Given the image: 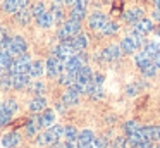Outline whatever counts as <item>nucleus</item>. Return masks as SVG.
Segmentation results:
<instances>
[{
	"mask_svg": "<svg viewBox=\"0 0 160 148\" xmlns=\"http://www.w3.org/2000/svg\"><path fill=\"white\" fill-rule=\"evenodd\" d=\"M4 107L9 114H14L16 110H18V102H16V100H7V102L4 103Z\"/></svg>",
	"mask_w": 160,
	"mask_h": 148,
	"instance_id": "obj_39",
	"label": "nucleus"
},
{
	"mask_svg": "<svg viewBox=\"0 0 160 148\" xmlns=\"http://www.w3.org/2000/svg\"><path fill=\"white\" fill-rule=\"evenodd\" d=\"M36 143H38L40 146H45V145H50V140H48V136H47V133H40L38 136H36Z\"/></svg>",
	"mask_w": 160,
	"mask_h": 148,
	"instance_id": "obj_40",
	"label": "nucleus"
},
{
	"mask_svg": "<svg viewBox=\"0 0 160 148\" xmlns=\"http://www.w3.org/2000/svg\"><path fill=\"white\" fill-rule=\"evenodd\" d=\"M84 16H86V9H84V5H74L72 9H71V19H76V21H83Z\"/></svg>",
	"mask_w": 160,
	"mask_h": 148,
	"instance_id": "obj_26",
	"label": "nucleus"
},
{
	"mask_svg": "<svg viewBox=\"0 0 160 148\" xmlns=\"http://www.w3.org/2000/svg\"><path fill=\"white\" fill-rule=\"evenodd\" d=\"M141 129L148 138V141H153V143L160 141V126H143Z\"/></svg>",
	"mask_w": 160,
	"mask_h": 148,
	"instance_id": "obj_8",
	"label": "nucleus"
},
{
	"mask_svg": "<svg viewBox=\"0 0 160 148\" xmlns=\"http://www.w3.org/2000/svg\"><path fill=\"white\" fill-rule=\"evenodd\" d=\"M66 3L67 5H84L86 3V0H66Z\"/></svg>",
	"mask_w": 160,
	"mask_h": 148,
	"instance_id": "obj_44",
	"label": "nucleus"
},
{
	"mask_svg": "<svg viewBox=\"0 0 160 148\" xmlns=\"http://www.w3.org/2000/svg\"><path fill=\"white\" fill-rule=\"evenodd\" d=\"M19 141H21V136L18 133H7L4 136V140H2V145L5 148H14L19 145Z\"/></svg>",
	"mask_w": 160,
	"mask_h": 148,
	"instance_id": "obj_14",
	"label": "nucleus"
},
{
	"mask_svg": "<svg viewBox=\"0 0 160 148\" xmlns=\"http://www.w3.org/2000/svg\"><path fill=\"white\" fill-rule=\"evenodd\" d=\"M64 26H66V29L74 36V34H78V33H79V29H81V21H76V19H71V17H69V21H66Z\"/></svg>",
	"mask_w": 160,
	"mask_h": 148,
	"instance_id": "obj_27",
	"label": "nucleus"
},
{
	"mask_svg": "<svg viewBox=\"0 0 160 148\" xmlns=\"http://www.w3.org/2000/svg\"><path fill=\"white\" fill-rule=\"evenodd\" d=\"M38 129H42L40 117H33V119L26 124V134H28V136H35V134L38 133Z\"/></svg>",
	"mask_w": 160,
	"mask_h": 148,
	"instance_id": "obj_22",
	"label": "nucleus"
},
{
	"mask_svg": "<svg viewBox=\"0 0 160 148\" xmlns=\"http://www.w3.org/2000/svg\"><path fill=\"white\" fill-rule=\"evenodd\" d=\"M143 52H146L152 59H155L157 55L160 54V45L157 43V41H148V43L145 45V50H143Z\"/></svg>",
	"mask_w": 160,
	"mask_h": 148,
	"instance_id": "obj_28",
	"label": "nucleus"
},
{
	"mask_svg": "<svg viewBox=\"0 0 160 148\" xmlns=\"http://www.w3.org/2000/svg\"><path fill=\"white\" fill-rule=\"evenodd\" d=\"M29 89H31V93L42 96V93L45 91V84H43L42 81H35V83H31V84H29Z\"/></svg>",
	"mask_w": 160,
	"mask_h": 148,
	"instance_id": "obj_35",
	"label": "nucleus"
},
{
	"mask_svg": "<svg viewBox=\"0 0 160 148\" xmlns=\"http://www.w3.org/2000/svg\"><path fill=\"white\" fill-rule=\"evenodd\" d=\"M93 83L95 84H102V83H103V76L102 74H93Z\"/></svg>",
	"mask_w": 160,
	"mask_h": 148,
	"instance_id": "obj_46",
	"label": "nucleus"
},
{
	"mask_svg": "<svg viewBox=\"0 0 160 148\" xmlns=\"http://www.w3.org/2000/svg\"><path fill=\"white\" fill-rule=\"evenodd\" d=\"M76 74H78V72L67 71V69H66V72H62V74L59 76V83H60V84H66V86H71L72 83H76Z\"/></svg>",
	"mask_w": 160,
	"mask_h": 148,
	"instance_id": "obj_20",
	"label": "nucleus"
},
{
	"mask_svg": "<svg viewBox=\"0 0 160 148\" xmlns=\"http://www.w3.org/2000/svg\"><path fill=\"white\" fill-rule=\"evenodd\" d=\"M103 2H110V0H103Z\"/></svg>",
	"mask_w": 160,
	"mask_h": 148,
	"instance_id": "obj_53",
	"label": "nucleus"
},
{
	"mask_svg": "<svg viewBox=\"0 0 160 148\" xmlns=\"http://www.w3.org/2000/svg\"><path fill=\"white\" fill-rule=\"evenodd\" d=\"M57 36H59L60 41H67V40H71V38H72V34H71L69 31L66 29V26L62 24V26L59 28V33H57Z\"/></svg>",
	"mask_w": 160,
	"mask_h": 148,
	"instance_id": "obj_37",
	"label": "nucleus"
},
{
	"mask_svg": "<svg viewBox=\"0 0 160 148\" xmlns=\"http://www.w3.org/2000/svg\"><path fill=\"white\" fill-rule=\"evenodd\" d=\"M105 23H107V17L102 12H93L90 16V19H88V24H90L91 29H98V31L105 26Z\"/></svg>",
	"mask_w": 160,
	"mask_h": 148,
	"instance_id": "obj_4",
	"label": "nucleus"
},
{
	"mask_svg": "<svg viewBox=\"0 0 160 148\" xmlns=\"http://www.w3.org/2000/svg\"><path fill=\"white\" fill-rule=\"evenodd\" d=\"M78 102H79V95L74 91H71V89H67L66 93L62 95V103L67 107H72V105H78Z\"/></svg>",
	"mask_w": 160,
	"mask_h": 148,
	"instance_id": "obj_17",
	"label": "nucleus"
},
{
	"mask_svg": "<svg viewBox=\"0 0 160 148\" xmlns=\"http://www.w3.org/2000/svg\"><path fill=\"white\" fill-rule=\"evenodd\" d=\"M31 10H33V16H35V17H40L42 14H45V12H47V10H45V3H43V2H38Z\"/></svg>",
	"mask_w": 160,
	"mask_h": 148,
	"instance_id": "obj_38",
	"label": "nucleus"
},
{
	"mask_svg": "<svg viewBox=\"0 0 160 148\" xmlns=\"http://www.w3.org/2000/svg\"><path fill=\"white\" fill-rule=\"evenodd\" d=\"M134 62H136V65H138L139 69H143L148 64H152V57H150L146 52H139V54L134 55Z\"/></svg>",
	"mask_w": 160,
	"mask_h": 148,
	"instance_id": "obj_23",
	"label": "nucleus"
},
{
	"mask_svg": "<svg viewBox=\"0 0 160 148\" xmlns=\"http://www.w3.org/2000/svg\"><path fill=\"white\" fill-rule=\"evenodd\" d=\"M64 134V127H60V126H50L48 127V131H47V136H48V140H50V145L52 143H57V141L60 140V136Z\"/></svg>",
	"mask_w": 160,
	"mask_h": 148,
	"instance_id": "obj_13",
	"label": "nucleus"
},
{
	"mask_svg": "<svg viewBox=\"0 0 160 148\" xmlns=\"http://www.w3.org/2000/svg\"><path fill=\"white\" fill-rule=\"evenodd\" d=\"M157 65H155V62H152V64H148L146 65V67H143L141 69V72H143V76H145V78H153V76L157 74Z\"/></svg>",
	"mask_w": 160,
	"mask_h": 148,
	"instance_id": "obj_34",
	"label": "nucleus"
},
{
	"mask_svg": "<svg viewBox=\"0 0 160 148\" xmlns=\"http://www.w3.org/2000/svg\"><path fill=\"white\" fill-rule=\"evenodd\" d=\"M31 16H33V10L29 9V7H21V9L16 12V21H18L19 24H28L29 23V19H31Z\"/></svg>",
	"mask_w": 160,
	"mask_h": 148,
	"instance_id": "obj_10",
	"label": "nucleus"
},
{
	"mask_svg": "<svg viewBox=\"0 0 160 148\" xmlns=\"http://www.w3.org/2000/svg\"><path fill=\"white\" fill-rule=\"evenodd\" d=\"M50 148H66V145H60L59 141H57V143H52V145H50Z\"/></svg>",
	"mask_w": 160,
	"mask_h": 148,
	"instance_id": "obj_47",
	"label": "nucleus"
},
{
	"mask_svg": "<svg viewBox=\"0 0 160 148\" xmlns=\"http://www.w3.org/2000/svg\"><path fill=\"white\" fill-rule=\"evenodd\" d=\"M117 29H119V26H117V23H114V21H107L105 23V26L102 28V34H105V36H110V34H114V33H117Z\"/></svg>",
	"mask_w": 160,
	"mask_h": 148,
	"instance_id": "obj_29",
	"label": "nucleus"
},
{
	"mask_svg": "<svg viewBox=\"0 0 160 148\" xmlns=\"http://www.w3.org/2000/svg\"><path fill=\"white\" fill-rule=\"evenodd\" d=\"M4 109H5V107H4V103H0V112H2Z\"/></svg>",
	"mask_w": 160,
	"mask_h": 148,
	"instance_id": "obj_51",
	"label": "nucleus"
},
{
	"mask_svg": "<svg viewBox=\"0 0 160 148\" xmlns=\"http://www.w3.org/2000/svg\"><path fill=\"white\" fill-rule=\"evenodd\" d=\"M76 81L81 83V84H86V83L93 81V72H91V69L88 67V65H83V67L78 71L76 74Z\"/></svg>",
	"mask_w": 160,
	"mask_h": 148,
	"instance_id": "obj_7",
	"label": "nucleus"
},
{
	"mask_svg": "<svg viewBox=\"0 0 160 148\" xmlns=\"http://www.w3.org/2000/svg\"><path fill=\"white\" fill-rule=\"evenodd\" d=\"M139 19H143V9H139V7H134V9H129L128 12H124V21L126 23L136 24Z\"/></svg>",
	"mask_w": 160,
	"mask_h": 148,
	"instance_id": "obj_9",
	"label": "nucleus"
},
{
	"mask_svg": "<svg viewBox=\"0 0 160 148\" xmlns=\"http://www.w3.org/2000/svg\"><path fill=\"white\" fill-rule=\"evenodd\" d=\"M128 138H124V136H119V138H115L114 141L110 143V148H128Z\"/></svg>",
	"mask_w": 160,
	"mask_h": 148,
	"instance_id": "obj_36",
	"label": "nucleus"
},
{
	"mask_svg": "<svg viewBox=\"0 0 160 148\" xmlns=\"http://www.w3.org/2000/svg\"><path fill=\"white\" fill-rule=\"evenodd\" d=\"M45 67H47V74H48L50 78H59V76L62 74V69L66 67V65L62 64V60H60V59L50 57L48 60H47Z\"/></svg>",
	"mask_w": 160,
	"mask_h": 148,
	"instance_id": "obj_2",
	"label": "nucleus"
},
{
	"mask_svg": "<svg viewBox=\"0 0 160 148\" xmlns=\"http://www.w3.org/2000/svg\"><path fill=\"white\" fill-rule=\"evenodd\" d=\"M95 140V134L91 129H83L79 134H78V141H79V145H90L93 143Z\"/></svg>",
	"mask_w": 160,
	"mask_h": 148,
	"instance_id": "obj_24",
	"label": "nucleus"
},
{
	"mask_svg": "<svg viewBox=\"0 0 160 148\" xmlns=\"http://www.w3.org/2000/svg\"><path fill=\"white\" fill-rule=\"evenodd\" d=\"M53 120H55V112L50 110V109H45V110H43V114L40 115V124H42V127L53 126Z\"/></svg>",
	"mask_w": 160,
	"mask_h": 148,
	"instance_id": "obj_16",
	"label": "nucleus"
},
{
	"mask_svg": "<svg viewBox=\"0 0 160 148\" xmlns=\"http://www.w3.org/2000/svg\"><path fill=\"white\" fill-rule=\"evenodd\" d=\"M53 16H55V21L57 23H60L62 21V0H53Z\"/></svg>",
	"mask_w": 160,
	"mask_h": 148,
	"instance_id": "obj_32",
	"label": "nucleus"
},
{
	"mask_svg": "<svg viewBox=\"0 0 160 148\" xmlns=\"http://www.w3.org/2000/svg\"><path fill=\"white\" fill-rule=\"evenodd\" d=\"M153 62H155V65H157V67H158V69H160V54H158V55H157V57H155V59H153Z\"/></svg>",
	"mask_w": 160,
	"mask_h": 148,
	"instance_id": "obj_48",
	"label": "nucleus"
},
{
	"mask_svg": "<svg viewBox=\"0 0 160 148\" xmlns=\"http://www.w3.org/2000/svg\"><path fill=\"white\" fill-rule=\"evenodd\" d=\"M78 129L74 126H67L66 129H64V136H66L67 141H72V140H78Z\"/></svg>",
	"mask_w": 160,
	"mask_h": 148,
	"instance_id": "obj_33",
	"label": "nucleus"
},
{
	"mask_svg": "<svg viewBox=\"0 0 160 148\" xmlns=\"http://www.w3.org/2000/svg\"><path fill=\"white\" fill-rule=\"evenodd\" d=\"M83 64H86V55H84V54H79V55H72V57H69L64 65H66L67 71L78 72L81 67H83Z\"/></svg>",
	"mask_w": 160,
	"mask_h": 148,
	"instance_id": "obj_3",
	"label": "nucleus"
},
{
	"mask_svg": "<svg viewBox=\"0 0 160 148\" xmlns=\"http://www.w3.org/2000/svg\"><path fill=\"white\" fill-rule=\"evenodd\" d=\"M19 7H28V0H18Z\"/></svg>",
	"mask_w": 160,
	"mask_h": 148,
	"instance_id": "obj_49",
	"label": "nucleus"
},
{
	"mask_svg": "<svg viewBox=\"0 0 160 148\" xmlns=\"http://www.w3.org/2000/svg\"><path fill=\"white\" fill-rule=\"evenodd\" d=\"M2 9H4L5 12H9V14H16L21 7H19L18 0H5L4 5H2Z\"/></svg>",
	"mask_w": 160,
	"mask_h": 148,
	"instance_id": "obj_30",
	"label": "nucleus"
},
{
	"mask_svg": "<svg viewBox=\"0 0 160 148\" xmlns=\"http://www.w3.org/2000/svg\"><path fill=\"white\" fill-rule=\"evenodd\" d=\"M29 84V74L26 72H18V74H12V88L16 89H22Z\"/></svg>",
	"mask_w": 160,
	"mask_h": 148,
	"instance_id": "obj_6",
	"label": "nucleus"
},
{
	"mask_svg": "<svg viewBox=\"0 0 160 148\" xmlns=\"http://www.w3.org/2000/svg\"><path fill=\"white\" fill-rule=\"evenodd\" d=\"M138 89H139V86H138V84L128 86V95H129V96H134L136 93H138Z\"/></svg>",
	"mask_w": 160,
	"mask_h": 148,
	"instance_id": "obj_43",
	"label": "nucleus"
},
{
	"mask_svg": "<svg viewBox=\"0 0 160 148\" xmlns=\"http://www.w3.org/2000/svg\"><path fill=\"white\" fill-rule=\"evenodd\" d=\"M136 43H134V40H132V36H126L124 40L121 41V50L124 52V54H134V50H136Z\"/></svg>",
	"mask_w": 160,
	"mask_h": 148,
	"instance_id": "obj_21",
	"label": "nucleus"
},
{
	"mask_svg": "<svg viewBox=\"0 0 160 148\" xmlns=\"http://www.w3.org/2000/svg\"><path fill=\"white\" fill-rule=\"evenodd\" d=\"M0 36H2V31H0Z\"/></svg>",
	"mask_w": 160,
	"mask_h": 148,
	"instance_id": "obj_54",
	"label": "nucleus"
},
{
	"mask_svg": "<svg viewBox=\"0 0 160 148\" xmlns=\"http://www.w3.org/2000/svg\"><path fill=\"white\" fill-rule=\"evenodd\" d=\"M12 62L14 60H12L11 52H9L7 48H0V69H2V71H7Z\"/></svg>",
	"mask_w": 160,
	"mask_h": 148,
	"instance_id": "obj_12",
	"label": "nucleus"
},
{
	"mask_svg": "<svg viewBox=\"0 0 160 148\" xmlns=\"http://www.w3.org/2000/svg\"><path fill=\"white\" fill-rule=\"evenodd\" d=\"M139 127H141V126H139V124L136 122V120H132V119H131V120H128V122H126L124 126H122V129H124L126 136H129V134L136 133V131H138Z\"/></svg>",
	"mask_w": 160,
	"mask_h": 148,
	"instance_id": "obj_31",
	"label": "nucleus"
},
{
	"mask_svg": "<svg viewBox=\"0 0 160 148\" xmlns=\"http://www.w3.org/2000/svg\"><path fill=\"white\" fill-rule=\"evenodd\" d=\"M28 109L31 110V112H42V110L47 109V100L43 98V96H36V98H33L31 102H29Z\"/></svg>",
	"mask_w": 160,
	"mask_h": 148,
	"instance_id": "obj_15",
	"label": "nucleus"
},
{
	"mask_svg": "<svg viewBox=\"0 0 160 148\" xmlns=\"http://www.w3.org/2000/svg\"><path fill=\"white\" fill-rule=\"evenodd\" d=\"M91 145H93V148H105L107 146V140L105 138H95Z\"/></svg>",
	"mask_w": 160,
	"mask_h": 148,
	"instance_id": "obj_42",
	"label": "nucleus"
},
{
	"mask_svg": "<svg viewBox=\"0 0 160 148\" xmlns=\"http://www.w3.org/2000/svg\"><path fill=\"white\" fill-rule=\"evenodd\" d=\"M45 72V65L42 64V62H31V65H29V78H42V74Z\"/></svg>",
	"mask_w": 160,
	"mask_h": 148,
	"instance_id": "obj_19",
	"label": "nucleus"
},
{
	"mask_svg": "<svg viewBox=\"0 0 160 148\" xmlns=\"http://www.w3.org/2000/svg\"><path fill=\"white\" fill-rule=\"evenodd\" d=\"M153 2H155V7H157V9H160V0H153Z\"/></svg>",
	"mask_w": 160,
	"mask_h": 148,
	"instance_id": "obj_50",
	"label": "nucleus"
},
{
	"mask_svg": "<svg viewBox=\"0 0 160 148\" xmlns=\"http://www.w3.org/2000/svg\"><path fill=\"white\" fill-rule=\"evenodd\" d=\"M71 41H72V47L76 48V52H83L84 48L88 47V38H86V34H83V33L74 34Z\"/></svg>",
	"mask_w": 160,
	"mask_h": 148,
	"instance_id": "obj_11",
	"label": "nucleus"
},
{
	"mask_svg": "<svg viewBox=\"0 0 160 148\" xmlns=\"http://www.w3.org/2000/svg\"><path fill=\"white\" fill-rule=\"evenodd\" d=\"M121 54H122L121 45H110L105 50H102V59L103 60H115V59L121 57Z\"/></svg>",
	"mask_w": 160,
	"mask_h": 148,
	"instance_id": "obj_5",
	"label": "nucleus"
},
{
	"mask_svg": "<svg viewBox=\"0 0 160 148\" xmlns=\"http://www.w3.org/2000/svg\"><path fill=\"white\" fill-rule=\"evenodd\" d=\"M66 148H79V141H78V140L67 141V143H66Z\"/></svg>",
	"mask_w": 160,
	"mask_h": 148,
	"instance_id": "obj_45",
	"label": "nucleus"
},
{
	"mask_svg": "<svg viewBox=\"0 0 160 148\" xmlns=\"http://www.w3.org/2000/svg\"><path fill=\"white\" fill-rule=\"evenodd\" d=\"M134 29L139 31V33H143V34H148V33H152V29H153V23L150 19H139L138 23H136Z\"/></svg>",
	"mask_w": 160,
	"mask_h": 148,
	"instance_id": "obj_18",
	"label": "nucleus"
},
{
	"mask_svg": "<svg viewBox=\"0 0 160 148\" xmlns=\"http://www.w3.org/2000/svg\"><path fill=\"white\" fill-rule=\"evenodd\" d=\"M69 89L71 91H74V93H78V95H81V93H84V84H81V83H72V84L69 86Z\"/></svg>",
	"mask_w": 160,
	"mask_h": 148,
	"instance_id": "obj_41",
	"label": "nucleus"
},
{
	"mask_svg": "<svg viewBox=\"0 0 160 148\" xmlns=\"http://www.w3.org/2000/svg\"><path fill=\"white\" fill-rule=\"evenodd\" d=\"M153 148H160V145H153Z\"/></svg>",
	"mask_w": 160,
	"mask_h": 148,
	"instance_id": "obj_52",
	"label": "nucleus"
},
{
	"mask_svg": "<svg viewBox=\"0 0 160 148\" xmlns=\"http://www.w3.org/2000/svg\"><path fill=\"white\" fill-rule=\"evenodd\" d=\"M7 50L11 52L12 57H21V55H24L28 52V43L24 41L22 36H12V41Z\"/></svg>",
	"mask_w": 160,
	"mask_h": 148,
	"instance_id": "obj_1",
	"label": "nucleus"
},
{
	"mask_svg": "<svg viewBox=\"0 0 160 148\" xmlns=\"http://www.w3.org/2000/svg\"><path fill=\"white\" fill-rule=\"evenodd\" d=\"M36 23H38L40 28H50L53 23V14L52 12H45L40 17H36Z\"/></svg>",
	"mask_w": 160,
	"mask_h": 148,
	"instance_id": "obj_25",
	"label": "nucleus"
}]
</instances>
